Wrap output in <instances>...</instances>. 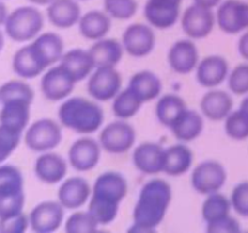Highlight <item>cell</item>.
Wrapping results in <instances>:
<instances>
[{"instance_id":"1","label":"cell","mask_w":248,"mask_h":233,"mask_svg":"<svg viewBox=\"0 0 248 233\" xmlns=\"http://www.w3.org/2000/svg\"><path fill=\"white\" fill-rule=\"evenodd\" d=\"M172 201V188L166 181L154 179L143 184L133 209L131 233H153L166 216Z\"/></svg>"},{"instance_id":"2","label":"cell","mask_w":248,"mask_h":233,"mask_svg":"<svg viewBox=\"0 0 248 233\" xmlns=\"http://www.w3.org/2000/svg\"><path fill=\"white\" fill-rule=\"evenodd\" d=\"M127 191V181L119 172L107 171L97 177L89 200V211L99 225H109L115 220Z\"/></svg>"},{"instance_id":"3","label":"cell","mask_w":248,"mask_h":233,"mask_svg":"<svg viewBox=\"0 0 248 233\" xmlns=\"http://www.w3.org/2000/svg\"><path fill=\"white\" fill-rule=\"evenodd\" d=\"M58 119L64 128L90 135L101 129L104 121V112L99 104L84 97H70L61 104Z\"/></svg>"},{"instance_id":"4","label":"cell","mask_w":248,"mask_h":233,"mask_svg":"<svg viewBox=\"0 0 248 233\" xmlns=\"http://www.w3.org/2000/svg\"><path fill=\"white\" fill-rule=\"evenodd\" d=\"M44 27V16L36 7L21 6L7 15L5 21L6 34L15 41L33 40Z\"/></svg>"},{"instance_id":"5","label":"cell","mask_w":248,"mask_h":233,"mask_svg":"<svg viewBox=\"0 0 248 233\" xmlns=\"http://www.w3.org/2000/svg\"><path fill=\"white\" fill-rule=\"evenodd\" d=\"M26 145L35 152H50L62 141V129L52 119H39L31 124L26 133Z\"/></svg>"},{"instance_id":"6","label":"cell","mask_w":248,"mask_h":233,"mask_svg":"<svg viewBox=\"0 0 248 233\" xmlns=\"http://www.w3.org/2000/svg\"><path fill=\"white\" fill-rule=\"evenodd\" d=\"M227 170L216 160L200 163L191 174V186L198 193L208 194L219 192L227 182Z\"/></svg>"},{"instance_id":"7","label":"cell","mask_w":248,"mask_h":233,"mask_svg":"<svg viewBox=\"0 0 248 233\" xmlns=\"http://www.w3.org/2000/svg\"><path fill=\"white\" fill-rule=\"evenodd\" d=\"M136 142V131L124 119L109 123L99 135L102 148L111 154H123L133 147Z\"/></svg>"},{"instance_id":"8","label":"cell","mask_w":248,"mask_h":233,"mask_svg":"<svg viewBox=\"0 0 248 233\" xmlns=\"http://www.w3.org/2000/svg\"><path fill=\"white\" fill-rule=\"evenodd\" d=\"M121 85L123 79L115 67H97L89 77L87 90L94 100L106 102L121 91Z\"/></svg>"},{"instance_id":"9","label":"cell","mask_w":248,"mask_h":233,"mask_svg":"<svg viewBox=\"0 0 248 233\" xmlns=\"http://www.w3.org/2000/svg\"><path fill=\"white\" fill-rule=\"evenodd\" d=\"M216 21L220 31L227 34L248 31V1L223 0L217 7Z\"/></svg>"},{"instance_id":"10","label":"cell","mask_w":248,"mask_h":233,"mask_svg":"<svg viewBox=\"0 0 248 233\" xmlns=\"http://www.w3.org/2000/svg\"><path fill=\"white\" fill-rule=\"evenodd\" d=\"M181 23L184 33L189 38L203 39L212 33L217 21L212 10L193 4L184 10Z\"/></svg>"},{"instance_id":"11","label":"cell","mask_w":248,"mask_h":233,"mask_svg":"<svg viewBox=\"0 0 248 233\" xmlns=\"http://www.w3.org/2000/svg\"><path fill=\"white\" fill-rule=\"evenodd\" d=\"M155 33L152 26L143 23H133L123 33L121 44L124 50L132 57H145L155 49Z\"/></svg>"},{"instance_id":"12","label":"cell","mask_w":248,"mask_h":233,"mask_svg":"<svg viewBox=\"0 0 248 233\" xmlns=\"http://www.w3.org/2000/svg\"><path fill=\"white\" fill-rule=\"evenodd\" d=\"M64 220V206L60 201L47 200L38 204L29 214V223L34 232L51 233L61 227Z\"/></svg>"},{"instance_id":"13","label":"cell","mask_w":248,"mask_h":233,"mask_svg":"<svg viewBox=\"0 0 248 233\" xmlns=\"http://www.w3.org/2000/svg\"><path fill=\"white\" fill-rule=\"evenodd\" d=\"M75 82L61 65L52 66L41 79V91L50 101H62L69 97Z\"/></svg>"},{"instance_id":"14","label":"cell","mask_w":248,"mask_h":233,"mask_svg":"<svg viewBox=\"0 0 248 233\" xmlns=\"http://www.w3.org/2000/svg\"><path fill=\"white\" fill-rule=\"evenodd\" d=\"M101 143L91 137H81L70 146L68 159L78 171H90L101 159Z\"/></svg>"},{"instance_id":"15","label":"cell","mask_w":248,"mask_h":233,"mask_svg":"<svg viewBox=\"0 0 248 233\" xmlns=\"http://www.w3.org/2000/svg\"><path fill=\"white\" fill-rule=\"evenodd\" d=\"M167 60L171 69L178 74H189L196 69L200 62L198 48L189 39L176 41L170 48Z\"/></svg>"},{"instance_id":"16","label":"cell","mask_w":248,"mask_h":233,"mask_svg":"<svg viewBox=\"0 0 248 233\" xmlns=\"http://www.w3.org/2000/svg\"><path fill=\"white\" fill-rule=\"evenodd\" d=\"M144 17L153 28L169 29L173 27L181 17V5L164 0H147L144 5Z\"/></svg>"},{"instance_id":"17","label":"cell","mask_w":248,"mask_h":233,"mask_svg":"<svg viewBox=\"0 0 248 233\" xmlns=\"http://www.w3.org/2000/svg\"><path fill=\"white\" fill-rule=\"evenodd\" d=\"M132 162L143 174L155 175L164 172L165 148L154 142L140 143L133 152Z\"/></svg>"},{"instance_id":"18","label":"cell","mask_w":248,"mask_h":233,"mask_svg":"<svg viewBox=\"0 0 248 233\" xmlns=\"http://www.w3.org/2000/svg\"><path fill=\"white\" fill-rule=\"evenodd\" d=\"M229 65L224 57L218 55L207 56L196 67V79L203 87H217L228 79Z\"/></svg>"},{"instance_id":"19","label":"cell","mask_w":248,"mask_h":233,"mask_svg":"<svg viewBox=\"0 0 248 233\" xmlns=\"http://www.w3.org/2000/svg\"><path fill=\"white\" fill-rule=\"evenodd\" d=\"M92 188L82 177H70L62 182L58 189V201L64 209L81 208L90 200Z\"/></svg>"},{"instance_id":"20","label":"cell","mask_w":248,"mask_h":233,"mask_svg":"<svg viewBox=\"0 0 248 233\" xmlns=\"http://www.w3.org/2000/svg\"><path fill=\"white\" fill-rule=\"evenodd\" d=\"M68 171V165L64 158L57 153L44 152L36 159L34 165L35 176L41 182L47 184H56L62 181Z\"/></svg>"},{"instance_id":"21","label":"cell","mask_w":248,"mask_h":233,"mask_svg":"<svg viewBox=\"0 0 248 233\" xmlns=\"http://www.w3.org/2000/svg\"><path fill=\"white\" fill-rule=\"evenodd\" d=\"M46 12L50 23L62 29L77 26L82 16L78 0H53Z\"/></svg>"},{"instance_id":"22","label":"cell","mask_w":248,"mask_h":233,"mask_svg":"<svg viewBox=\"0 0 248 233\" xmlns=\"http://www.w3.org/2000/svg\"><path fill=\"white\" fill-rule=\"evenodd\" d=\"M234 101L229 92L224 90H211L203 95L200 102V108L203 116L210 120H224L234 109Z\"/></svg>"},{"instance_id":"23","label":"cell","mask_w":248,"mask_h":233,"mask_svg":"<svg viewBox=\"0 0 248 233\" xmlns=\"http://www.w3.org/2000/svg\"><path fill=\"white\" fill-rule=\"evenodd\" d=\"M31 48L46 68L60 62L64 55V43L62 38L51 32L36 36L31 43Z\"/></svg>"},{"instance_id":"24","label":"cell","mask_w":248,"mask_h":233,"mask_svg":"<svg viewBox=\"0 0 248 233\" xmlns=\"http://www.w3.org/2000/svg\"><path fill=\"white\" fill-rule=\"evenodd\" d=\"M60 65L77 83L89 78L96 68L89 51L82 49H72L64 52Z\"/></svg>"},{"instance_id":"25","label":"cell","mask_w":248,"mask_h":233,"mask_svg":"<svg viewBox=\"0 0 248 233\" xmlns=\"http://www.w3.org/2000/svg\"><path fill=\"white\" fill-rule=\"evenodd\" d=\"M79 32L87 40L97 41L106 38L111 28V17L106 11L91 10L80 18Z\"/></svg>"},{"instance_id":"26","label":"cell","mask_w":248,"mask_h":233,"mask_svg":"<svg viewBox=\"0 0 248 233\" xmlns=\"http://www.w3.org/2000/svg\"><path fill=\"white\" fill-rule=\"evenodd\" d=\"M123 44L115 39L103 38L94 41L89 50L94 66L97 67H116L124 55Z\"/></svg>"},{"instance_id":"27","label":"cell","mask_w":248,"mask_h":233,"mask_svg":"<svg viewBox=\"0 0 248 233\" xmlns=\"http://www.w3.org/2000/svg\"><path fill=\"white\" fill-rule=\"evenodd\" d=\"M31 104V102L23 100H12L2 103V108L0 111V124L22 133L29 123Z\"/></svg>"},{"instance_id":"28","label":"cell","mask_w":248,"mask_h":233,"mask_svg":"<svg viewBox=\"0 0 248 233\" xmlns=\"http://www.w3.org/2000/svg\"><path fill=\"white\" fill-rule=\"evenodd\" d=\"M194 154L186 145H174L165 148L164 172L170 176H181L188 172L193 165Z\"/></svg>"},{"instance_id":"29","label":"cell","mask_w":248,"mask_h":233,"mask_svg":"<svg viewBox=\"0 0 248 233\" xmlns=\"http://www.w3.org/2000/svg\"><path fill=\"white\" fill-rule=\"evenodd\" d=\"M128 87L143 101V103L160 96L162 90L161 79L150 70H142L131 77Z\"/></svg>"},{"instance_id":"30","label":"cell","mask_w":248,"mask_h":233,"mask_svg":"<svg viewBox=\"0 0 248 233\" xmlns=\"http://www.w3.org/2000/svg\"><path fill=\"white\" fill-rule=\"evenodd\" d=\"M12 68L18 77L26 78V79L38 77L46 69V67L39 60L35 51L31 48V44L23 46L15 53Z\"/></svg>"},{"instance_id":"31","label":"cell","mask_w":248,"mask_h":233,"mask_svg":"<svg viewBox=\"0 0 248 233\" xmlns=\"http://www.w3.org/2000/svg\"><path fill=\"white\" fill-rule=\"evenodd\" d=\"M171 131L177 140L183 142L196 140L203 131L202 116L196 111L186 109L171 126Z\"/></svg>"},{"instance_id":"32","label":"cell","mask_w":248,"mask_h":233,"mask_svg":"<svg viewBox=\"0 0 248 233\" xmlns=\"http://www.w3.org/2000/svg\"><path fill=\"white\" fill-rule=\"evenodd\" d=\"M186 103L181 96L167 94L160 97L156 104V116L160 123L171 129L177 119L186 111Z\"/></svg>"},{"instance_id":"33","label":"cell","mask_w":248,"mask_h":233,"mask_svg":"<svg viewBox=\"0 0 248 233\" xmlns=\"http://www.w3.org/2000/svg\"><path fill=\"white\" fill-rule=\"evenodd\" d=\"M143 101L135 94L133 90L127 86V89L121 90L113 99V113L119 119H130L140 112Z\"/></svg>"},{"instance_id":"34","label":"cell","mask_w":248,"mask_h":233,"mask_svg":"<svg viewBox=\"0 0 248 233\" xmlns=\"http://www.w3.org/2000/svg\"><path fill=\"white\" fill-rule=\"evenodd\" d=\"M232 209V201L224 194L216 192V193L208 194L206 200L202 204V217L206 223L211 221L218 220V218L227 216L230 214Z\"/></svg>"},{"instance_id":"35","label":"cell","mask_w":248,"mask_h":233,"mask_svg":"<svg viewBox=\"0 0 248 233\" xmlns=\"http://www.w3.org/2000/svg\"><path fill=\"white\" fill-rule=\"evenodd\" d=\"M23 188H1L0 189V218L23 213L24 206Z\"/></svg>"},{"instance_id":"36","label":"cell","mask_w":248,"mask_h":233,"mask_svg":"<svg viewBox=\"0 0 248 233\" xmlns=\"http://www.w3.org/2000/svg\"><path fill=\"white\" fill-rule=\"evenodd\" d=\"M225 133L235 141H244L248 138V114L241 108L232 111L224 119Z\"/></svg>"},{"instance_id":"37","label":"cell","mask_w":248,"mask_h":233,"mask_svg":"<svg viewBox=\"0 0 248 233\" xmlns=\"http://www.w3.org/2000/svg\"><path fill=\"white\" fill-rule=\"evenodd\" d=\"M98 226V221L87 210L72 214L65 221L64 227L68 233H94Z\"/></svg>"},{"instance_id":"38","label":"cell","mask_w":248,"mask_h":233,"mask_svg":"<svg viewBox=\"0 0 248 233\" xmlns=\"http://www.w3.org/2000/svg\"><path fill=\"white\" fill-rule=\"evenodd\" d=\"M34 92L28 84L18 80L5 83L0 86V102L5 103L12 100H23L27 102H33Z\"/></svg>"},{"instance_id":"39","label":"cell","mask_w":248,"mask_h":233,"mask_svg":"<svg viewBox=\"0 0 248 233\" xmlns=\"http://www.w3.org/2000/svg\"><path fill=\"white\" fill-rule=\"evenodd\" d=\"M104 11L114 19L125 21L137 14V0H103Z\"/></svg>"},{"instance_id":"40","label":"cell","mask_w":248,"mask_h":233,"mask_svg":"<svg viewBox=\"0 0 248 233\" xmlns=\"http://www.w3.org/2000/svg\"><path fill=\"white\" fill-rule=\"evenodd\" d=\"M228 86L235 95H248V63L236 66L229 73Z\"/></svg>"},{"instance_id":"41","label":"cell","mask_w":248,"mask_h":233,"mask_svg":"<svg viewBox=\"0 0 248 233\" xmlns=\"http://www.w3.org/2000/svg\"><path fill=\"white\" fill-rule=\"evenodd\" d=\"M21 133L0 124V164L16 150L21 140Z\"/></svg>"},{"instance_id":"42","label":"cell","mask_w":248,"mask_h":233,"mask_svg":"<svg viewBox=\"0 0 248 233\" xmlns=\"http://www.w3.org/2000/svg\"><path fill=\"white\" fill-rule=\"evenodd\" d=\"M232 206L239 215L248 217V181L236 184L230 197Z\"/></svg>"},{"instance_id":"43","label":"cell","mask_w":248,"mask_h":233,"mask_svg":"<svg viewBox=\"0 0 248 233\" xmlns=\"http://www.w3.org/2000/svg\"><path fill=\"white\" fill-rule=\"evenodd\" d=\"M23 188V176L14 165L0 166V189Z\"/></svg>"},{"instance_id":"44","label":"cell","mask_w":248,"mask_h":233,"mask_svg":"<svg viewBox=\"0 0 248 233\" xmlns=\"http://www.w3.org/2000/svg\"><path fill=\"white\" fill-rule=\"evenodd\" d=\"M29 216L19 213L6 218H0V232L1 233H23L28 228Z\"/></svg>"},{"instance_id":"45","label":"cell","mask_w":248,"mask_h":233,"mask_svg":"<svg viewBox=\"0 0 248 233\" xmlns=\"http://www.w3.org/2000/svg\"><path fill=\"white\" fill-rule=\"evenodd\" d=\"M241 231L239 221L232 216L227 215L218 220L207 222L208 233H239Z\"/></svg>"},{"instance_id":"46","label":"cell","mask_w":248,"mask_h":233,"mask_svg":"<svg viewBox=\"0 0 248 233\" xmlns=\"http://www.w3.org/2000/svg\"><path fill=\"white\" fill-rule=\"evenodd\" d=\"M237 50L239 53L248 61V31L245 32L241 35V38L239 39V43H237Z\"/></svg>"},{"instance_id":"47","label":"cell","mask_w":248,"mask_h":233,"mask_svg":"<svg viewBox=\"0 0 248 233\" xmlns=\"http://www.w3.org/2000/svg\"><path fill=\"white\" fill-rule=\"evenodd\" d=\"M223 0H194V4H198L200 6L207 7V9L213 10L215 7H218L222 4Z\"/></svg>"},{"instance_id":"48","label":"cell","mask_w":248,"mask_h":233,"mask_svg":"<svg viewBox=\"0 0 248 233\" xmlns=\"http://www.w3.org/2000/svg\"><path fill=\"white\" fill-rule=\"evenodd\" d=\"M6 18H7L6 6H5V5L0 1V26H1V24H5Z\"/></svg>"},{"instance_id":"49","label":"cell","mask_w":248,"mask_h":233,"mask_svg":"<svg viewBox=\"0 0 248 233\" xmlns=\"http://www.w3.org/2000/svg\"><path fill=\"white\" fill-rule=\"evenodd\" d=\"M31 2L35 5H41V6H48L53 0H29Z\"/></svg>"},{"instance_id":"50","label":"cell","mask_w":248,"mask_h":233,"mask_svg":"<svg viewBox=\"0 0 248 233\" xmlns=\"http://www.w3.org/2000/svg\"><path fill=\"white\" fill-rule=\"evenodd\" d=\"M240 108H241L242 111L246 112V113L248 114V95L246 97H245L244 100H242L241 104H240Z\"/></svg>"},{"instance_id":"51","label":"cell","mask_w":248,"mask_h":233,"mask_svg":"<svg viewBox=\"0 0 248 233\" xmlns=\"http://www.w3.org/2000/svg\"><path fill=\"white\" fill-rule=\"evenodd\" d=\"M2 46H4V36H2V33L0 32V51H1Z\"/></svg>"},{"instance_id":"52","label":"cell","mask_w":248,"mask_h":233,"mask_svg":"<svg viewBox=\"0 0 248 233\" xmlns=\"http://www.w3.org/2000/svg\"><path fill=\"white\" fill-rule=\"evenodd\" d=\"M164 1H169V2H173V4H178V5H181V4H182V1H183V0H164Z\"/></svg>"},{"instance_id":"53","label":"cell","mask_w":248,"mask_h":233,"mask_svg":"<svg viewBox=\"0 0 248 233\" xmlns=\"http://www.w3.org/2000/svg\"><path fill=\"white\" fill-rule=\"evenodd\" d=\"M78 1H90V0H78Z\"/></svg>"}]
</instances>
